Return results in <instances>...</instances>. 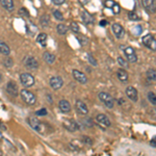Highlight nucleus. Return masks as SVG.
Masks as SVG:
<instances>
[{
  "instance_id": "obj_1",
  "label": "nucleus",
  "mask_w": 156,
  "mask_h": 156,
  "mask_svg": "<svg viewBox=\"0 0 156 156\" xmlns=\"http://www.w3.org/2000/svg\"><path fill=\"white\" fill-rule=\"evenodd\" d=\"M20 96H21L22 100L28 105H34L37 102V97L34 93H31L30 90L23 89L20 92Z\"/></svg>"
},
{
  "instance_id": "obj_2",
  "label": "nucleus",
  "mask_w": 156,
  "mask_h": 156,
  "mask_svg": "<svg viewBox=\"0 0 156 156\" xmlns=\"http://www.w3.org/2000/svg\"><path fill=\"white\" fill-rule=\"evenodd\" d=\"M98 97H99L100 101H101L107 108H112V107L115 106L114 98L112 97V95L108 94V93H106V92H100L99 94H98Z\"/></svg>"
},
{
  "instance_id": "obj_3",
  "label": "nucleus",
  "mask_w": 156,
  "mask_h": 156,
  "mask_svg": "<svg viewBox=\"0 0 156 156\" xmlns=\"http://www.w3.org/2000/svg\"><path fill=\"white\" fill-rule=\"evenodd\" d=\"M20 81H21L23 87H34L36 80H34V77L32 76L30 73H22V74L20 75Z\"/></svg>"
},
{
  "instance_id": "obj_4",
  "label": "nucleus",
  "mask_w": 156,
  "mask_h": 156,
  "mask_svg": "<svg viewBox=\"0 0 156 156\" xmlns=\"http://www.w3.org/2000/svg\"><path fill=\"white\" fill-rule=\"evenodd\" d=\"M62 125H64V127L70 132H75L80 128L79 123L76 122V121H74V120H72V119L65 120L64 122H62Z\"/></svg>"
},
{
  "instance_id": "obj_5",
  "label": "nucleus",
  "mask_w": 156,
  "mask_h": 156,
  "mask_svg": "<svg viewBox=\"0 0 156 156\" xmlns=\"http://www.w3.org/2000/svg\"><path fill=\"white\" fill-rule=\"evenodd\" d=\"M28 123L30 127L34 128V130H36L39 133H44V125L41 123V121L37 118H29Z\"/></svg>"
},
{
  "instance_id": "obj_6",
  "label": "nucleus",
  "mask_w": 156,
  "mask_h": 156,
  "mask_svg": "<svg viewBox=\"0 0 156 156\" xmlns=\"http://www.w3.org/2000/svg\"><path fill=\"white\" fill-rule=\"evenodd\" d=\"M143 44L145 45L147 48H149L153 51H156V40L151 34H147L142 39Z\"/></svg>"
},
{
  "instance_id": "obj_7",
  "label": "nucleus",
  "mask_w": 156,
  "mask_h": 156,
  "mask_svg": "<svg viewBox=\"0 0 156 156\" xmlns=\"http://www.w3.org/2000/svg\"><path fill=\"white\" fill-rule=\"evenodd\" d=\"M75 107H76L77 112L80 115H87L89 114V108H87V104H85L83 101H81V100H76V102H75Z\"/></svg>"
},
{
  "instance_id": "obj_8",
  "label": "nucleus",
  "mask_w": 156,
  "mask_h": 156,
  "mask_svg": "<svg viewBox=\"0 0 156 156\" xmlns=\"http://www.w3.org/2000/svg\"><path fill=\"white\" fill-rule=\"evenodd\" d=\"M6 92L12 97L18 96V95H19V89H18V85H17L16 82H15V81H9V82H7Z\"/></svg>"
},
{
  "instance_id": "obj_9",
  "label": "nucleus",
  "mask_w": 156,
  "mask_h": 156,
  "mask_svg": "<svg viewBox=\"0 0 156 156\" xmlns=\"http://www.w3.org/2000/svg\"><path fill=\"white\" fill-rule=\"evenodd\" d=\"M49 83H50V87H51L54 90H57L62 89V84H64V81H62V77H59V76H53V77L50 78Z\"/></svg>"
},
{
  "instance_id": "obj_10",
  "label": "nucleus",
  "mask_w": 156,
  "mask_h": 156,
  "mask_svg": "<svg viewBox=\"0 0 156 156\" xmlns=\"http://www.w3.org/2000/svg\"><path fill=\"white\" fill-rule=\"evenodd\" d=\"M124 54L129 62H137V56H136V54H135L134 50H133V48H131V47H126V48L124 49Z\"/></svg>"
},
{
  "instance_id": "obj_11",
  "label": "nucleus",
  "mask_w": 156,
  "mask_h": 156,
  "mask_svg": "<svg viewBox=\"0 0 156 156\" xmlns=\"http://www.w3.org/2000/svg\"><path fill=\"white\" fill-rule=\"evenodd\" d=\"M125 93H126L127 97L129 98L130 100H131L132 102H137L138 100V94H137V90L135 87H126V90H125Z\"/></svg>"
},
{
  "instance_id": "obj_12",
  "label": "nucleus",
  "mask_w": 156,
  "mask_h": 156,
  "mask_svg": "<svg viewBox=\"0 0 156 156\" xmlns=\"http://www.w3.org/2000/svg\"><path fill=\"white\" fill-rule=\"evenodd\" d=\"M112 32L115 34V36L118 37V39H122L123 37L125 36V30L123 28V26L119 23H114L112 26Z\"/></svg>"
},
{
  "instance_id": "obj_13",
  "label": "nucleus",
  "mask_w": 156,
  "mask_h": 156,
  "mask_svg": "<svg viewBox=\"0 0 156 156\" xmlns=\"http://www.w3.org/2000/svg\"><path fill=\"white\" fill-rule=\"evenodd\" d=\"M95 120H96V122L98 123V124L102 125V126H104V127H109L110 124H112V123H110L109 118H108L106 115H103V114L97 115V117Z\"/></svg>"
},
{
  "instance_id": "obj_14",
  "label": "nucleus",
  "mask_w": 156,
  "mask_h": 156,
  "mask_svg": "<svg viewBox=\"0 0 156 156\" xmlns=\"http://www.w3.org/2000/svg\"><path fill=\"white\" fill-rule=\"evenodd\" d=\"M72 75H73V77H74V79L76 80V81L79 82V83L84 84V83H87V76H85V75L82 72L78 71V70H73V71H72Z\"/></svg>"
},
{
  "instance_id": "obj_15",
  "label": "nucleus",
  "mask_w": 156,
  "mask_h": 156,
  "mask_svg": "<svg viewBox=\"0 0 156 156\" xmlns=\"http://www.w3.org/2000/svg\"><path fill=\"white\" fill-rule=\"evenodd\" d=\"M25 66H26V68H28L29 70H37L39 68V64H37L36 57L27 56L25 58Z\"/></svg>"
},
{
  "instance_id": "obj_16",
  "label": "nucleus",
  "mask_w": 156,
  "mask_h": 156,
  "mask_svg": "<svg viewBox=\"0 0 156 156\" xmlns=\"http://www.w3.org/2000/svg\"><path fill=\"white\" fill-rule=\"evenodd\" d=\"M142 3L149 12H156V0H142Z\"/></svg>"
},
{
  "instance_id": "obj_17",
  "label": "nucleus",
  "mask_w": 156,
  "mask_h": 156,
  "mask_svg": "<svg viewBox=\"0 0 156 156\" xmlns=\"http://www.w3.org/2000/svg\"><path fill=\"white\" fill-rule=\"evenodd\" d=\"M58 107L60 109V112H62V114H68V112H71V104H70L69 101H67V100L62 99L60 100L58 102Z\"/></svg>"
},
{
  "instance_id": "obj_18",
  "label": "nucleus",
  "mask_w": 156,
  "mask_h": 156,
  "mask_svg": "<svg viewBox=\"0 0 156 156\" xmlns=\"http://www.w3.org/2000/svg\"><path fill=\"white\" fill-rule=\"evenodd\" d=\"M80 16H81V19L82 21H83V23L90 25V24H93V22H94V19H93V17L90 15L89 12H87L85 9H82L81 12H80Z\"/></svg>"
},
{
  "instance_id": "obj_19",
  "label": "nucleus",
  "mask_w": 156,
  "mask_h": 156,
  "mask_svg": "<svg viewBox=\"0 0 156 156\" xmlns=\"http://www.w3.org/2000/svg\"><path fill=\"white\" fill-rule=\"evenodd\" d=\"M117 76L118 78H119V80L121 82H127L128 81V78H129V76H128V73L126 72V70L124 69H119L117 71Z\"/></svg>"
},
{
  "instance_id": "obj_20",
  "label": "nucleus",
  "mask_w": 156,
  "mask_h": 156,
  "mask_svg": "<svg viewBox=\"0 0 156 156\" xmlns=\"http://www.w3.org/2000/svg\"><path fill=\"white\" fill-rule=\"evenodd\" d=\"M0 4L9 12H12L14 11V1L12 0H0Z\"/></svg>"
},
{
  "instance_id": "obj_21",
  "label": "nucleus",
  "mask_w": 156,
  "mask_h": 156,
  "mask_svg": "<svg viewBox=\"0 0 156 156\" xmlns=\"http://www.w3.org/2000/svg\"><path fill=\"white\" fill-rule=\"evenodd\" d=\"M43 59L48 65H53L55 62V55L53 53H50V52H45L43 54Z\"/></svg>"
},
{
  "instance_id": "obj_22",
  "label": "nucleus",
  "mask_w": 156,
  "mask_h": 156,
  "mask_svg": "<svg viewBox=\"0 0 156 156\" xmlns=\"http://www.w3.org/2000/svg\"><path fill=\"white\" fill-rule=\"evenodd\" d=\"M0 53L6 55V56L11 53V49H9V45L6 43H4L3 41H0Z\"/></svg>"
},
{
  "instance_id": "obj_23",
  "label": "nucleus",
  "mask_w": 156,
  "mask_h": 156,
  "mask_svg": "<svg viewBox=\"0 0 156 156\" xmlns=\"http://www.w3.org/2000/svg\"><path fill=\"white\" fill-rule=\"evenodd\" d=\"M37 42L39 43L42 47H46L47 46V34H40L37 37Z\"/></svg>"
},
{
  "instance_id": "obj_24",
  "label": "nucleus",
  "mask_w": 156,
  "mask_h": 156,
  "mask_svg": "<svg viewBox=\"0 0 156 156\" xmlns=\"http://www.w3.org/2000/svg\"><path fill=\"white\" fill-rule=\"evenodd\" d=\"M40 23H41V25L43 27H48L49 25H50V17H49V15H47V14H45V15H43V16L41 17V19H40Z\"/></svg>"
},
{
  "instance_id": "obj_25",
  "label": "nucleus",
  "mask_w": 156,
  "mask_h": 156,
  "mask_svg": "<svg viewBox=\"0 0 156 156\" xmlns=\"http://www.w3.org/2000/svg\"><path fill=\"white\" fill-rule=\"evenodd\" d=\"M26 31H27V34H30V36H34V34H37V26L34 24L28 23V25H27V28H26Z\"/></svg>"
},
{
  "instance_id": "obj_26",
  "label": "nucleus",
  "mask_w": 156,
  "mask_h": 156,
  "mask_svg": "<svg viewBox=\"0 0 156 156\" xmlns=\"http://www.w3.org/2000/svg\"><path fill=\"white\" fill-rule=\"evenodd\" d=\"M56 28H57V32H58L59 34H66L68 32V30H69L67 25H65V24H58Z\"/></svg>"
},
{
  "instance_id": "obj_27",
  "label": "nucleus",
  "mask_w": 156,
  "mask_h": 156,
  "mask_svg": "<svg viewBox=\"0 0 156 156\" xmlns=\"http://www.w3.org/2000/svg\"><path fill=\"white\" fill-rule=\"evenodd\" d=\"M147 76L150 80H153V81H156V70L154 69H149L147 71Z\"/></svg>"
},
{
  "instance_id": "obj_28",
  "label": "nucleus",
  "mask_w": 156,
  "mask_h": 156,
  "mask_svg": "<svg viewBox=\"0 0 156 156\" xmlns=\"http://www.w3.org/2000/svg\"><path fill=\"white\" fill-rule=\"evenodd\" d=\"M128 18L131 20V21H140V16H138L135 12H129V14H128Z\"/></svg>"
},
{
  "instance_id": "obj_29",
  "label": "nucleus",
  "mask_w": 156,
  "mask_h": 156,
  "mask_svg": "<svg viewBox=\"0 0 156 156\" xmlns=\"http://www.w3.org/2000/svg\"><path fill=\"white\" fill-rule=\"evenodd\" d=\"M148 100L150 101V103L156 106V94H154L153 92H149L148 93Z\"/></svg>"
},
{
  "instance_id": "obj_30",
  "label": "nucleus",
  "mask_w": 156,
  "mask_h": 156,
  "mask_svg": "<svg viewBox=\"0 0 156 156\" xmlns=\"http://www.w3.org/2000/svg\"><path fill=\"white\" fill-rule=\"evenodd\" d=\"M117 60H118V62H119L120 66H122L123 68H126V69H127V68L129 67V65H128V62H126V60L123 58V57L119 56V57L117 58Z\"/></svg>"
},
{
  "instance_id": "obj_31",
  "label": "nucleus",
  "mask_w": 156,
  "mask_h": 156,
  "mask_svg": "<svg viewBox=\"0 0 156 156\" xmlns=\"http://www.w3.org/2000/svg\"><path fill=\"white\" fill-rule=\"evenodd\" d=\"M70 28H71L72 31H74V32H79L80 31L79 25H78L77 22H71V24H70Z\"/></svg>"
},
{
  "instance_id": "obj_32",
  "label": "nucleus",
  "mask_w": 156,
  "mask_h": 156,
  "mask_svg": "<svg viewBox=\"0 0 156 156\" xmlns=\"http://www.w3.org/2000/svg\"><path fill=\"white\" fill-rule=\"evenodd\" d=\"M87 59H89V62H90V64L92 65V66H95L96 67L97 65H98V62H97V60L95 59V57L93 56L90 53H87Z\"/></svg>"
},
{
  "instance_id": "obj_33",
  "label": "nucleus",
  "mask_w": 156,
  "mask_h": 156,
  "mask_svg": "<svg viewBox=\"0 0 156 156\" xmlns=\"http://www.w3.org/2000/svg\"><path fill=\"white\" fill-rule=\"evenodd\" d=\"M53 15H54V17L56 20H58V21H64V16H62V14L59 11H57V9L56 11H54Z\"/></svg>"
},
{
  "instance_id": "obj_34",
  "label": "nucleus",
  "mask_w": 156,
  "mask_h": 156,
  "mask_svg": "<svg viewBox=\"0 0 156 156\" xmlns=\"http://www.w3.org/2000/svg\"><path fill=\"white\" fill-rule=\"evenodd\" d=\"M3 64H4V66H5L6 68H11V67H12V65H14V62H12V58H9V57H6V58L4 59Z\"/></svg>"
},
{
  "instance_id": "obj_35",
  "label": "nucleus",
  "mask_w": 156,
  "mask_h": 156,
  "mask_svg": "<svg viewBox=\"0 0 156 156\" xmlns=\"http://www.w3.org/2000/svg\"><path fill=\"white\" fill-rule=\"evenodd\" d=\"M47 114H48V112H47L46 108H42V109H40V110H37V112H36L37 115H46Z\"/></svg>"
},
{
  "instance_id": "obj_36",
  "label": "nucleus",
  "mask_w": 156,
  "mask_h": 156,
  "mask_svg": "<svg viewBox=\"0 0 156 156\" xmlns=\"http://www.w3.org/2000/svg\"><path fill=\"white\" fill-rule=\"evenodd\" d=\"M142 31H143V27L140 26V25L135 26L134 29H133V32H134V34H142Z\"/></svg>"
},
{
  "instance_id": "obj_37",
  "label": "nucleus",
  "mask_w": 156,
  "mask_h": 156,
  "mask_svg": "<svg viewBox=\"0 0 156 156\" xmlns=\"http://www.w3.org/2000/svg\"><path fill=\"white\" fill-rule=\"evenodd\" d=\"M120 9H121V7L119 4H117V3H115V5L112 6V12H114V14L115 15H118L120 12Z\"/></svg>"
},
{
  "instance_id": "obj_38",
  "label": "nucleus",
  "mask_w": 156,
  "mask_h": 156,
  "mask_svg": "<svg viewBox=\"0 0 156 156\" xmlns=\"http://www.w3.org/2000/svg\"><path fill=\"white\" fill-rule=\"evenodd\" d=\"M115 5V2L112 0H106L105 1V6L108 7V9H112V6Z\"/></svg>"
},
{
  "instance_id": "obj_39",
  "label": "nucleus",
  "mask_w": 156,
  "mask_h": 156,
  "mask_svg": "<svg viewBox=\"0 0 156 156\" xmlns=\"http://www.w3.org/2000/svg\"><path fill=\"white\" fill-rule=\"evenodd\" d=\"M77 39H78V41L80 42V44H81V46H84V45H87V43H89V40H87V37H83V40H82L81 37H78Z\"/></svg>"
},
{
  "instance_id": "obj_40",
  "label": "nucleus",
  "mask_w": 156,
  "mask_h": 156,
  "mask_svg": "<svg viewBox=\"0 0 156 156\" xmlns=\"http://www.w3.org/2000/svg\"><path fill=\"white\" fill-rule=\"evenodd\" d=\"M19 14L21 15V16H26V17L29 16V14H28V12H27L26 9H20V12H19Z\"/></svg>"
},
{
  "instance_id": "obj_41",
  "label": "nucleus",
  "mask_w": 156,
  "mask_h": 156,
  "mask_svg": "<svg viewBox=\"0 0 156 156\" xmlns=\"http://www.w3.org/2000/svg\"><path fill=\"white\" fill-rule=\"evenodd\" d=\"M82 142L87 145H92V140H90L89 136H84L83 138H82Z\"/></svg>"
},
{
  "instance_id": "obj_42",
  "label": "nucleus",
  "mask_w": 156,
  "mask_h": 156,
  "mask_svg": "<svg viewBox=\"0 0 156 156\" xmlns=\"http://www.w3.org/2000/svg\"><path fill=\"white\" fill-rule=\"evenodd\" d=\"M52 2L55 4V5H62L66 2V0H52Z\"/></svg>"
},
{
  "instance_id": "obj_43",
  "label": "nucleus",
  "mask_w": 156,
  "mask_h": 156,
  "mask_svg": "<svg viewBox=\"0 0 156 156\" xmlns=\"http://www.w3.org/2000/svg\"><path fill=\"white\" fill-rule=\"evenodd\" d=\"M150 145H152L153 147H156V136H154L151 140V142H150Z\"/></svg>"
},
{
  "instance_id": "obj_44",
  "label": "nucleus",
  "mask_w": 156,
  "mask_h": 156,
  "mask_svg": "<svg viewBox=\"0 0 156 156\" xmlns=\"http://www.w3.org/2000/svg\"><path fill=\"white\" fill-rule=\"evenodd\" d=\"M107 23L108 22L106 21V20H102V21H100V25H101V26H105Z\"/></svg>"
},
{
  "instance_id": "obj_45",
  "label": "nucleus",
  "mask_w": 156,
  "mask_h": 156,
  "mask_svg": "<svg viewBox=\"0 0 156 156\" xmlns=\"http://www.w3.org/2000/svg\"><path fill=\"white\" fill-rule=\"evenodd\" d=\"M89 1H90V0H79L80 3L83 4V5H84V4H87V3H89Z\"/></svg>"
},
{
  "instance_id": "obj_46",
  "label": "nucleus",
  "mask_w": 156,
  "mask_h": 156,
  "mask_svg": "<svg viewBox=\"0 0 156 156\" xmlns=\"http://www.w3.org/2000/svg\"><path fill=\"white\" fill-rule=\"evenodd\" d=\"M1 77H2V76H1V74H0V80H1Z\"/></svg>"
},
{
  "instance_id": "obj_47",
  "label": "nucleus",
  "mask_w": 156,
  "mask_h": 156,
  "mask_svg": "<svg viewBox=\"0 0 156 156\" xmlns=\"http://www.w3.org/2000/svg\"><path fill=\"white\" fill-rule=\"evenodd\" d=\"M154 112H155V114H156V108H155V109H154Z\"/></svg>"
}]
</instances>
